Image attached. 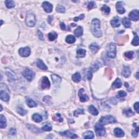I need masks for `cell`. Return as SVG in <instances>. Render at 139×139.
Instances as JSON below:
<instances>
[{"label": "cell", "mask_w": 139, "mask_h": 139, "mask_svg": "<svg viewBox=\"0 0 139 139\" xmlns=\"http://www.w3.org/2000/svg\"><path fill=\"white\" fill-rule=\"evenodd\" d=\"M6 74L7 76H8V80L9 82H12L13 80H15L14 76H13V75L12 74H11L10 72H6Z\"/></svg>", "instance_id": "obj_48"}, {"label": "cell", "mask_w": 139, "mask_h": 139, "mask_svg": "<svg viewBox=\"0 0 139 139\" xmlns=\"http://www.w3.org/2000/svg\"><path fill=\"white\" fill-rule=\"evenodd\" d=\"M99 47L96 43H93L89 46V49L93 53H96L99 50Z\"/></svg>", "instance_id": "obj_22"}, {"label": "cell", "mask_w": 139, "mask_h": 139, "mask_svg": "<svg viewBox=\"0 0 139 139\" xmlns=\"http://www.w3.org/2000/svg\"><path fill=\"white\" fill-rule=\"evenodd\" d=\"M56 11L58 13H64L65 12V8L63 5H58L56 8Z\"/></svg>", "instance_id": "obj_42"}, {"label": "cell", "mask_w": 139, "mask_h": 139, "mask_svg": "<svg viewBox=\"0 0 139 139\" xmlns=\"http://www.w3.org/2000/svg\"><path fill=\"white\" fill-rule=\"evenodd\" d=\"M50 85L51 84L48 78L47 77H44L42 79V80H41V87L42 88V89L45 90L49 89Z\"/></svg>", "instance_id": "obj_9"}, {"label": "cell", "mask_w": 139, "mask_h": 139, "mask_svg": "<svg viewBox=\"0 0 139 139\" xmlns=\"http://www.w3.org/2000/svg\"><path fill=\"white\" fill-rule=\"evenodd\" d=\"M22 75L28 81L31 82L35 77V74L32 70L26 68L22 72Z\"/></svg>", "instance_id": "obj_5"}, {"label": "cell", "mask_w": 139, "mask_h": 139, "mask_svg": "<svg viewBox=\"0 0 139 139\" xmlns=\"http://www.w3.org/2000/svg\"><path fill=\"white\" fill-rule=\"evenodd\" d=\"M84 18V14H81L79 17H76V18H74V21H77L79 20H82Z\"/></svg>", "instance_id": "obj_53"}, {"label": "cell", "mask_w": 139, "mask_h": 139, "mask_svg": "<svg viewBox=\"0 0 139 139\" xmlns=\"http://www.w3.org/2000/svg\"><path fill=\"white\" fill-rule=\"evenodd\" d=\"M139 102L135 103V104H134V106L135 110H136V111L137 112V113H138V114L139 113Z\"/></svg>", "instance_id": "obj_54"}, {"label": "cell", "mask_w": 139, "mask_h": 139, "mask_svg": "<svg viewBox=\"0 0 139 139\" xmlns=\"http://www.w3.org/2000/svg\"><path fill=\"white\" fill-rule=\"evenodd\" d=\"M19 54L23 57H28L31 54V50L28 47H26L24 48H21L19 50Z\"/></svg>", "instance_id": "obj_7"}, {"label": "cell", "mask_w": 139, "mask_h": 139, "mask_svg": "<svg viewBox=\"0 0 139 139\" xmlns=\"http://www.w3.org/2000/svg\"><path fill=\"white\" fill-rule=\"evenodd\" d=\"M52 119H53L54 121H58L59 122H62L63 121V117H61V115L59 113H57L56 115H54L53 116V117H52Z\"/></svg>", "instance_id": "obj_33"}, {"label": "cell", "mask_w": 139, "mask_h": 139, "mask_svg": "<svg viewBox=\"0 0 139 139\" xmlns=\"http://www.w3.org/2000/svg\"><path fill=\"white\" fill-rule=\"evenodd\" d=\"M84 89H81L79 90L78 91V96L79 97V99L80 102H85L89 100V97L88 96V95L85 94H83Z\"/></svg>", "instance_id": "obj_12"}, {"label": "cell", "mask_w": 139, "mask_h": 139, "mask_svg": "<svg viewBox=\"0 0 139 139\" xmlns=\"http://www.w3.org/2000/svg\"><path fill=\"white\" fill-rule=\"evenodd\" d=\"M84 114V110L83 109H82L79 108V109H78L76 110V111H74V116L77 117L79 115Z\"/></svg>", "instance_id": "obj_44"}, {"label": "cell", "mask_w": 139, "mask_h": 139, "mask_svg": "<svg viewBox=\"0 0 139 139\" xmlns=\"http://www.w3.org/2000/svg\"><path fill=\"white\" fill-rule=\"evenodd\" d=\"M114 134L115 135L117 138H122L125 135L123 131L119 128H116L114 129Z\"/></svg>", "instance_id": "obj_20"}, {"label": "cell", "mask_w": 139, "mask_h": 139, "mask_svg": "<svg viewBox=\"0 0 139 139\" xmlns=\"http://www.w3.org/2000/svg\"><path fill=\"white\" fill-rule=\"evenodd\" d=\"M138 75H139V72H138L136 74V75H135V77L137 79H139V77H138Z\"/></svg>", "instance_id": "obj_58"}, {"label": "cell", "mask_w": 139, "mask_h": 139, "mask_svg": "<svg viewBox=\"0 0 139 139\" xmlns=\"http://www.w3.org/2000/svg\"><path fill=\"white\" fill-rule=\"evenodd\" d=\"M105 73H106V74L107 76V77L111 79L112 78V74H113V72H112V71L110 69L107 68L106 69V71H105Z\"/></svg>", "instance_id": "obj_43"}, {"label": "cell", "mask_w": 139, "mask_h": 139, "mask_svg": "<svg viewBox=\"0 0 139 139\" xmlns=\"http://www.w3.org/2000/svg\"><path fill=\"white\" fill-rule=\"evenodd\" d=\"M37 66L39 69L43 70H47L48 67L46 66V65L43 63V61L40 59H37Z\"/></svg>", "instance_id": "obj_18"}, {"label": "cell", "mask_w": 139, "mask_h": 139, "mask_svg": "<svg viewBox=\"0 0 139 139\" xmlns=\"http://www.w3.org/2000/svg\"><path fill=\"white\" fill-rule=\"evenodd\" d=\"M125 87H127V88H129V84H128V83L127 82H125Z\"/></svg>", "instance_id": "obj_57"}, {"label": "cell", "mask_w": 139, "mask_h": 139, "mask_svg": "<svg viewBox=\"0 0 139 139\" xmlns=\"http://www.w3.org/2000/svg\"><path fill=\"white\" fill-rule=\"evenodd\" d=\"M127 96V93L126 92H125L123 90H121V91H119L118 92V96L120 98H123V97H125Z\"/></svg>", "instance_id": "obj_47"}, {"label": "cell", "mask_w": 139, "mask_h": 139, "mask_svg": "<svg viewBox=\"0 0 139 139\" xmlns=\"http://www.w3.org/2000/svg\"><path fill=\"white\" fill-rule=\"evenodd\" d=\"M60 134L63 136H66L71 139H74V138H78L77 135L76 134H73V133H72L68 130L63 131V132H60Z\"/></svg>", "instance_id": "obj_14"}, {"label": "cell", "mask_w": 139, "mask_h": 139, "mask_svg": "<svg viewBox=\"0 0 139 139\" xmlns=\"http://www.w3.org/2000/svg\"><path fill=\"white\" fill-rule=\"evenodd\" d=\"M123 113L125 116H127V117H130V116H131L134 115V113L133 112V111L131 110L130 108L124 109L123 111Z\"/></svg>", "instance_id": "obj_30"}, {"label": "cell", "mask_w": 139, "mask_h": 139, "mask_svg": "<svg viewBox=\"0 0 139 139\" xmlns=\"http://www.w3.org/2000/svg\"><path fill=\"white\" fill-rule=\"evenodd\" d=\"M122 74L123 76L125 78H128L130 75L131 74V70L129 68L128 66H124L123 68L122 71Z\"/></svg>", "instance_id": "obj_15"}, {"label": "cell", "mask_w": 139, "mask_h": 139, "mask_svg": "<svg viewBox=\"0 0 139 139\" xmlns=\"http://www.w3.org/2000/svg\"><path fill=\"white\" fill-rule=\"evenodd\" d=\"M52 20H53V16H48V18L47 19V20H48V21L50 23H51V22Z\"/></svg>", "instance_id": "obj_56"}, {"label": "cell", "mask_w": 139, "mask_h": 139, "mask_svg": "<svg viewBox=\"0 0 139 139\" xmlns=\"http://www.w3.org/2000/svg\"><path fill=\"white\" fill-rule=\"evenodd\" d=\"M83 137L84 139H93L94 138V135L92 131L88 130L83 134Z\"/></svg>", "instance_id": "obj_23"}, {"label": "cell", "mask_w": 139, "mask_h": 139, "mask_svg": "<svg viewBox=\"0 0 139 139\" xmlns=\"http://www.w3.org/2000/svg\"><path fill=\"white\" fill-rule=\"evenodd\" d=\"M121 19L119 18V17L115 16L114 17V18L111 20L110 23L112 27L114 28H116L119 27L120 26V25H121Z\"/></svg>", "instance_id": "obj_10"}, {"label": "cell", "mask_w": 139, "mask_h": 139, "mask_svg": "<svg viewBox=\"0 0 139 139\" xmlns=\"http://www.w3.org/2000/svg\"><path fill=\"white\" fill-rule=\"evenodd\" d=\"M52 80L53 82V84L57 85L60 84V83L61 81V78L59 76H57L56 74H52L51 76Z\"/></svg>", "instance_id": "obj_19"}, {"label": "cell", "mask_w": 139, "mask_h": 139, "mask_svg": "<svg viewBox=\"0 0 139 139\" xmlns=\"http://www.w3.org/2000/svg\"><path fill=\"white\" fill-rule=\"evenodd\" d=\"M0 123H1V128H5V127L7 126V121H6V119L4 116L3 115H0Z\"/></svg>", "instance_id": "obj_27"}, {"label": "cell", "mask_w": 139, "mask_h": 139, "mask_svg": "<svg viewBox=\"0 0 139 139\" xmlns=\"http://www.w3.org/2000/svg\"><path fill=\"white\" fill-rule=\"evenodd\" d=\"M122 85V84L121 80L119 78H117L112 84V89H118V88H121Z\"/></svg>", "instance_id": "obj_17"}, {"label": "cell", "mask_w": 139, "mask_h": 139, "mask_svg": "<svg viewBox=\"0 0 139 139\" xmlns=\"http://www.w3.org/2000/svg\"><path fill=\"white\" fill-rule=\"evenodd\" d=\"M95 132L96 133L97 136H103L106 133V129L102 125L99 123H97L95 126Z\"/></svg>", "instance_id": "obj_6"}, {"label": "cell", "mask_w": 139, "mask_h": 139, "mask_svg": "<svg viewBox=\"0 0 139 139\" xmlns=\"http://www.w3.org/2000/svg\"><path fill=\"white\" fill-rule=\"evenodd\" d=\"M37 35H38V37H39V39H40V40H43L44 39V35H43V34H42V33L41 32L39 31V30H38V31H37Z\"/></svg>", "instance_id": "obj_52"}, {"label": "cell", "mask_w": 139, "mask_h": 139, "mask_svg": "<svg viewBox=\"0 0 139 139\" xmlns=\"http://www.w3.org/2000/svg\"><path fill=\"white\" fill-rule=\"evenodd\" d=\"M26 22L28 27H34L36 23V18L35 14L32 12H28L26 18Z\"/></svg>", "instance_id": "obj_2"}, {"label": "cell", "mask_w": 139, "mask_h": 139, "mask_svg": "<svg viewBox=\"0 0 139 139\" xmlns=\"http://www.w3.org/2000/svg\"><path fill=\"white\" fill-rule=\"evenodd\" d=\"M139 130V129L138 126H136V129H135V130H133L132 131L131 134H132V136L134 137V138H136V137L138 136Z\"/></svg>", "instance_id": "obj_46"}, {"label": "cell", "mask_w": 139, "mask_h": 139, "mask_svg": "<svg viewBox=\"0 0 139 139\" xmlns=\"http://www.w3.org/2000/svg\"><path fill=\"white\" fill-rule=\"evenodd\" d=\"M101 10H102V12L106 15H108L110 12V8L109 7L107 6L106 5H103V6L102 7V8H101Z\"/></svg>", "instance_id": "obj_39"}, {"label": "cell", "mask_w": 139, "mask_h": 139, "mask_svg": "<svg viewBox=\"0 0 139 139\" xmlns=\"http://www.w3.org/2000/svg\"><path fill=\"white\" fill-rule=\"evenodd\" d=\"M134 52L133 51H128L127 52H125V58H127L128 59H131L133 58V56H134Z\"/></svg>", "instance_id": "obj_40"}, {"label": "cell", "mask_w": 139, "mask_h": 139, "mask_svg": "<svg viewBox=\"0 0 139 139\" xmlns=\"http://www.w3.org/2000/svg\"><path fill=\"white\" fill-rule=\"evenodd\" d=\"M122 23H123V25H124V26H125V27H126V28L130 27V26H131L130 21L129 20V19L128 18L125 17V18L123 19Z\"/></svg>", "instance_id": "obj_31"}, {"label": "cell", "mask_w": 139, "mask_h": 139, "mask_svg": "<svg viewBox=\"0 0 139 139\" xmlns=\"http://www.w3.org/2000/svg\"><path fill=\"white\" fill-rule=\"evenodd\" d=\"M65 40L66 42L68 43V44H73V43H74L76 41V39H75V37L73 36V35H69L66 37Z\"/></svg>", "instance_id": "obj_29"}, {"label": "cell", "mask_w": 139, "mask_h": 139, "mask_svg": "<svg viewBox=\"0 0 139 139\" xmlns=\"http://www.w3.org/2000/svg\"><path fill=\"white\" fill-rule=\"evenodd\" d=\"M128 40V35H125V36H123L122 37H120L118 40V43L119 45H123L125 41H127Z\"/></svg>", "instance_id": "obj_35"}, {"label": "cell", "mask_w": 139, "mask_h": 139, "mask_svg": "<svg viewBox=\"0 0 139 139\" xmlns=\"http://www.w3.org/2000/svg\"><path fill=\"white\" fill-rule=\"evenodd\" d=\"M90 29L92 34L94 37H100L102 36V32L101 29L100 21L98 19H94L92 21Z\"/></svg>", "instance_id": "obj_1"}, {"label": "cell", "mask_w": 139, "mask_h": 139, "mask_svg": "<svg viewBox=\"0 0 139 139\" xmlns=\"http://www.w3.org/2000/svg\"><path fill=\"white\" fill-rule=\"evenodd\" d=\"M26 103H27V106H28L29 108H34V107H37V104L36 102H35L33 99L27 97L26 100Z\"/></svg>", "instance_id": "obj_21"}, {"label": "cell", "mask_w": 139, "mask_h": 139, "mask_svg": "<svg viewBox=\"0 0 139 139\" xmlns=\"http://www.w3.org/2000/svg\"><path fill=\"white\" fill-rule=\"evenodd\" d=\"M18 113L20 115L22 116H24L25 115L27 114V111L26 110H25L24 109H23L21 107H19V108H18Z\"/></svg>", "instance_id": "obj_45"}, {"label": "cell", "mask_w": 139, "mask_h": 139, "mask_svg": "<svg viewBox=\"0 0 139 139\" xmlns=\"http://www.w3.org/2000/svg\"><path fill=\"white\" fill-rule=\"evenodd\" d=\"M88 110L91 113L92 115L94 116H96L98 114V111L97 109L95 107L93 106V105H91L88 108Z\"/></svg>", "instance_id": "obj_24"}, {"label": "cell", "mask_w": 139, "mask_h": 139, "mask_svg": "<svg viewBox=\"0 0 139 139\" xmlns=\"http://www.w3.org/2000/svg\"><path fill=\"white\" fill-rule=\"evenodd\" d=\"M94 5H95L94 2H93V1L90 2L88 5V8L89 9H91L93 8V6H94Z\"/></svg>", "instance_id": "obj_51"}, {"label": "cell", "mask_w": 139, "mask_h": 139, "mask_svg": "<svg viewBox=\"0 0 139 139\" xmlns=\"http://www.w3.org/2000/svg\"><path fill=\"white\" fill-rule=\"evenodd\" d=\"M5 5L8 8H12L15 7V3L13 1L11 0H7L5 2Z\"/></svg>", "instance_id": "obj_36"}, {"label": "cell", "mask_w": 139, "mask_h": 139, "mask_svg": "<svg viewBox=\"0 0 139 139\" xmlns=\"http://www.w3.org/2000/svg\"><path fill=\"white\" fill-rule=\"evenodd\" d=\"M131 44H132L133 45V46H138L139 44V37H138V35H137L136 33H135L134 38L133 39L132 42H131Z\"/></svg>", "instance_id": "obj_41"}, {"label": "cell", "mask_w": 139, "mask_h": 139, "mask_svg": "<svg viewBox=\"0 0 139 139\" xmlns=\"http://www.w3.org/2000/svg\"><path fill=\"white\" fill-rule=\"evenodd\" d=\"M72 80L76 83H78L81 80V76L79 72H76V74L72 75Z\"/></svg>", "instance_id": "obj_28"}, {"label": "cell", "mask_w": 139, "mask_h": 139, "mask_svg": "<svg viewBox=\"0 0 139 139\" xmlns=\"http://www.w3.org/2000/svg\"><path fill=\"white\" fill-rule=\"evenodd\" d=\"M107 55L111 58H115L116 55V46L115 44L110 42L107 45Z\"/></svg>", "instance_id": "obj_3"}, {"label": "cell", "mask_w": 139, "mask_h": 139, "mask_svg": "<svg viewBox=\"0 0 139 139\" xmlns=\"http://www.w3.org/2000/svg\"><path fill=\"white\" fill-rule=\"evenodd\" d=\"M16 129L12 128H10V130H9V134L10 135H14L15 134H16Z\"/></svg>", "instance_id": "obj_50"}, {"label": "cell", "mask_w": 139, "mask_h": 139, "mask_svg": "<svg viewBox=\"0 0 139 139\" xmlns=\"http://www.w3.org/2000/svg\"><path fill=\"white\" fill-rule=\"evenodd\" d=\"M32 119L34 121H35V122L39 123L41 122L42 120V117L40 114H34L32 116Z\"/></svg>", "instance_id": "obj_26"}, {"label": "cell", "mask_w": 139, "mask_h": 139, "mask_svg": "<svg viewBox=\"0 0 139 139\" xmlns=\"http://www.w3.org/2000/svg\"><path fill=\"white\" fill-rule=\"evenodd\" d=\"M2 23H3V21L1 20V25H2Z\"/></svg>", "instance_id": "obj_60"}, {"label": "cell", "mask_w": 139, "mask_h": 139, "mask_svg": "<svg viewBox=\"0 0 139 139\" xmlns=\"http://www.w3.org/2000/svg\"><path fill=\"white\" fill-rule=\"evenodd\" d=\"M116 9L117 12L120 14H123L125 13V10L123 6V2L121 1H119L117 2L116 5Z\"/></svg>", "instance_id": "obj_13"}, {"label": "cell", "mask_w": 139, "mask_h": 139, "mask_svg": "<svg viewBox=\"0 0 139 139\" xmlns=\"http://www.w3.org/2000/svg\"><path fill=\"white\" fill-rule=\"evenodd\" d=\"M98 69H99V66H98V65L96 64H94L91 67V69H90V71H91L92 72H93L97 71V70H98Z\"/></svg>", "instance_id": "obj_49"}, {"label": "cell", "mask_w": 139, "mask_h": 139, "mask_svg": "<svg viewBox=\"0 0 139 139\" xmlns=\"http://www.w3.org/2000/svg\"><path fill=\"white\" fill-rule=\"evenodd\" d=\"M42 7L46 13H51L53 10V5L48 2L45 1L42 3Z\"/></svg>", "instance_id": "obj_11"}, {"label": "cell", "mask_w": 139, "mask_h": 139, "mask_svg": "<svg viewBox=\"0 0 139 139\" xmlns=\"http://www.w3.org/2000/svg\"><path fill=\"white\" fill-rule=\"evenodd\" d=\"M41 129H42V130H44L45 131H50L52 130V127L50 123H45V125L41 128Z\"/></svg>", "instance_id": "obj_32"}, {"label": "cell", "mask_w": 139, "mask_h": 139, "mask_svg": "<svg viewBox=\"0 0 139 139\" xmlns=\"http://www.w3.org/2000/svg\"><path fill=\"white\" fill-rule=\"evenodd\" d=\"M0 98L3 101L7 102V101L9 100L10 97H9V95L7 93H5V91H3V90H1V92H0Z\"/></svg>", "instance_id": "obj_16"}, {"label": "cell", "mask_w": 139, "mask_h": 139, "mask_svg": "<svg viewBox=\"0 0 139 139\" xmlns=\"http://www.w3.org/2000/svg\"><path fill=\"white\" fill-rule=\"evenodd\" d=\"M129 19L133 21H138L139 19V12L138 9H135L131 11L129 14Z\"/></svg>", "instance_id": "obj_8"}, {"label": "cell", "mask_w": 139, "mask_h": 139, "mask_svg": "<svg viewBox=\"0 0 139 139\" xmlns=\"http://www.w3.org/2000/svg\"><path fill=\"white\" fill-rule=\"evenodd\" d=\"M60 28L62 30H63V31H65L66 29V26L65 23L64 22H61L60 24Z\"/></svg>", "instance_id": "obj_55"}, {"label": "cell", "mask_w": 139, "mask_h": 139, "mask_svg": "<svg viewBox=\"0 0 139 139\" xmlns=\"http://www.w3.org/2000/svg\"><path fill=\"white\" fill-rule=\"evenodd\" d=\"M86 51L83 49H79L77 51V55L79 58H83L85 56Z\"/></svg>", "instance_id": "obj_34"}, {"label": "cell", "mask_w": 139, "mask_h": 139, "mask_svg": "<svg viewBox=\"0 0 139 139\" xmlns=\"http://www.w3.org/2000/svg\"><path fill=\"white\" fill-rule=\"evenodd\" d=\"M71 25L74 26H73V27H75V26H76V24H74V23H72V24H71Z\"/></svg>", "instance_id": "obj_59"}, {"label": "cell", "mask_w": 139, "mask_h": 139, "mask_svg": "<svg viewBox=\"0 0 139 139\" xmlns=\"http://www.w3.org/2000/svg\"><path fill=\"white\" fill-rule=\"evenodd\" d=\"M116 122V120L113 116L111 115H107L103 116L99 120V123L102 125H106L110 123H114Z\"/></svg>", "instance_id": "obj_4"}, {"label": "cell", "mask_w": 139, "mask_h": 139, "mask_svg": "<svg viewBox=\"0 0 139 139\" xmlns=\"http://www.w3.org/2000/svg\"><path fill=\"white\" fill-rule=\"evenodd\" d=\"M83 33V29L81 27V26H78L77 28L75 29L74 32V35H76L77 37H81Z\"/></svg>", "instance_id": "obj_25"}, {"label": "cell", "mask_w": 139, "mask_h": 139, "mask_svg": "<svg viewBox=\"0 0 139 139\" xmlns=\"http://www.w3.org/2000/svg\"><path fill=\"white\" fill-rule=\"evenodd\" d=\"M84 74H85V77L87 78L88 79L90 80L93 77V73L90 70H85L84 71Z\"/></svg>", "instance_id": "obj_37"}, {"label": "cell", "mask_w": 139, "mask_h": 139, "mask_svg": "<svg viewBox=\"0 0 139 139\" xmlns=\"http://www.w3.org/2000/svg\"><path fill=\"white\" fill-rule=\"evenodd\" d=\"M58 37L57 34L55 33V32H52L48 34V39L50 41H53L55 40V39L57 38Z\"/></svg>", "instance_id": "obj_38"}]
</instances>
